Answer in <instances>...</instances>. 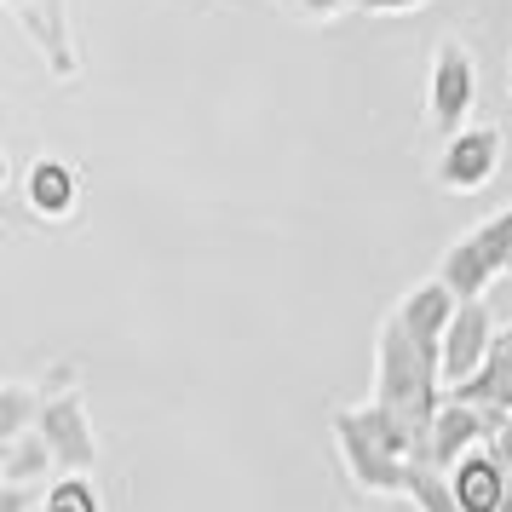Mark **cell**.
Returning a JSON list of instances; mask_svg holds the SVG:
<instances>
[{"instance_id": "obj_13", "label": "cell", "mask_w": 512, "mask_h": 512, "mask_svg": "<svg viewBox=\"0 0 512 512\" xmlns=\"http://www.w3.org/2000/svg\"><path fill=\"white\" fill-rule=\"evenodd\" d=\"M455 397H472V403H484V409L512 415V328L495 340V357L484 363V374H478V380H466Z\"/></svg>"}, {"instance_id": "obj_18", "label": "cell", "mask_w": 512, "mask_h": 512, "mask_svg": "<svg viewBox=\"0 0 512 512\" xmlns=\"http://www.w3.org/2000/svg\"><path fill=\"white\" fill-rule=\"evenodd\" d=\"M294 18H305V24H334V18H346L357 0H282Z\"/></svg>"}, {"instance_id": "obj_6", "label": "cell", "mask_w": 512, "mask_h": 512, "mask_svg": "<svg viewBox=\"0 0 512 512\" xmlns=\"http://www.w3.org/2000/svg\"><path fill=\"white\" fill-rule=\"evenodd\" d=\"M35 432L47 438L58 472H93V466H98V438H93V415H87V397H81V386H70V392H52L47 403H41Z\"/></svg>"}, {"instance_id": "obj_17", "label": "cell", "mask_w": 512, "mask_h": 512, "mask_svg": "<svg viewBox=\"0 0 512 512\" xmlns=\"http://www.w3.org/2000/svg\"><path fill=\"white\" fill-rule=\"evenodd\" d=\"M35 512H104V495L87 472H58V484H47Z\"/></svg>"}, {"instance_id": "obj_15", "label": "cell", "mask_w": 512, "mask_h": 512, "mask_svg": "<svg viewBox=\"0 0 512 512\" xmlns=\"http://www.w3.org/2000/svg\"><path fill=\"white\" fill-rule=\"evenodd\" d=\"M47 472H58L52 449L41 432H24V438L6 443V461H0V484H47Z\"/></svg>"}, {"instance_id": "obj_16", "label": "cell", "mask_w": 512, "mask_h": 512, "mask_svg": "<svg viewBox=\"0 0 512 512\" xmlns=\"http://www.w3.org/2000/svg\"><path fill=\"white\" fill-rule=\"evenodd\" d=\"M41 403H47V392H41V386H29V380H6V386H0V443L35 432Z\"/></svg>"}, {"instance_id": "obj_11", "label": "cell", "mask_w": 512, "mask_h": 512, "mask_svg": "<svg viewBox=\"0 0 512 512\" xmlns=\"http://www.w3.org/2000/svg\"><path fill=\"white\" fill-rule=\"evenodd\" d=\"M449 484H455V501H461V512H512L507 461H501L489 443L466 449L461 461L449 466Z\"/></svg>"}, {"instance_id": "obj_4", "label": "cell", "mask_w": 512, "mask_h": 512, "mask_svg": "<svg viewBox=\"0 0 512 512\" xmlns=\"http://www.w3.org/2000/svg\"><path fill=\"white\" fill-rule=\"evenodd\" d=\"M472 110H478V58L461 35H443L426 70V127L438 139H455L461 127H472Z\"/></svg>"}, {"instance_id": "obj_3", "label": "cell", "mask_w": 512, "mask_h": 512, "mask_svg": "<svg viewBox=\"0 0 512 512\" xmlns=\"http://www.w3.org/2000/svg\"><path fill=\"white\" fill-rule=\"evenodd\" d=\"M512 271V208L489 213L484 225H472L461 242H449L438 259V277L461 294V300H484L495 277Z\"/></svg>"}, {"instance_id": "obj_9", "label": "cell", "mask_w": 512, "mask_h": 512, "mask_svg": "<svg viewBox=\"0 0 512 512\" xmlns=\"http://www.w3.org/2000/svg\"><path fill=\"white\" fill-rule=\"evenodd\" d=\"M495 426H501V409H484V403H472V397H443V409L432 415V432H426V461L438 466H455L466 449H478V443L495 438Z\"/></svg>"}, {"instance_id": "obj_2", "label": "cell", "mask_w": 512, "mask_h": 512, "mask_svg": "<svg viewBox=\"0 0 512 512\" xmlns=\"http://www.w3.org/2000/svg\"><path fill=\"white\" fill-rule=\"evenodd\" d=\"M443 397H449V386H443L438 357L420 346L392 311L374 334V403H386L420 438V455H426V432H432V415L443 409Z\"/></svg>"}, {"instance_id": "obj_1", "label": "cell", "mask_w": 512, "mask_h": 512, "mask_svg": "<svg viewBox=\"0 0 512 512\" xmlns=\"http://www.w3.org/2000/svg\"><path fill=\"white\" fill-rule=\"evenodd\" d=\"M334 443H340V461L363 495H403L409 489V461L420 455V438L386 403L369 397V403L334 409Z\"/></svg>"}, {"instance_id": "obj_20", "label": "cell", "mask_w": 512, "mask_h": 512, "mask_svg": "<svg viewBox=\"0 0 512 512\" xmlns=\"http://www.w3.org/2000/svg\"><path fill=\"white\" fill-rule=\"evenodd\" d=\"M489 449L507 461V478H512V415H501V426H495V438H489Z\"/></svg>"}, {"instance_id": "obj_19", "label": "cell", "mask_w": 512, "mask_h": 512, "mask_svg": "<svg viewBox=\"0 0 512 512\" xmlns=\"http://www.w3.org/2000/svg\"><path fill=\"white\" fill-rule=\"evenodd\" d=\"M420 6H432V0H357V12H369V18H403Z\"/></svg>"}, {"instance_id": "obj_12", "label": "cell", "mask_w": 512, "mask_h": 512, "mask_svg": "<svg viewBox=\"0 0 512 512\" xmlns=\"http://www.w3.org/2000/svg\"><path fill=\"white\" fill-rule=\"evenodd\" d=\"M455 311H461V294H455L443 277L415 282V288L397 300V317H403V328H409V334H415V340L432 351V357H438L443 334H449V323H455Z\"/></svg>"}, {"instance_id": "obj_14", "label": "cell", "mask_w": 512, "mask_h": 512, "mask_svg": "<svg viewBox=\"0 0 512 512\" xmlns=\"http://www.w3.org/2000/svg\"><path fill=\"white\" fill-rule=\"evenodd\" d=\"M403 501H409L415 512H461L455 484H449V466L426 461V455L409 461V489H403Z\"/></svg>"}, {"instance_id": "obj_7", "label": "cell", "mask_w": 512, "mask_h": 512, "mask_svg": "<svg viewBox=\"0 0 512 512\" xmlns=\"http://www.w3.org/2000/svg\"><path fill=\"white\" fill-rule=\"evenodd\" d=\"M495 340H501L495 334V311L484 300H461V311H455V323H449V334H443V346H438L443 386L461 392L466 380H478L484 363L495 357Z\"/></svg>"}, {"instance_id": "obj_21", "label": "cell", "mask_w": 512, "mask_h": 512, "mask_svg": "<svg viewBox=\"0 0 512 512\" xmlns=\"http://www.w3.org/2000/svg\"><path fill=\"white\" fill-rule=\"evenodd\" d=\"M12 6H24V0H6V12H12Z\"/></svg>"}, {"instance_id": "obj_10", "label": "cell", "mask_w": 512, "mask_h": 512, "mask_svg": "<svg viewBox=\"0 0 512 512\" xmlns=\"http://www.w3.org/2000/svg\"><path fill=\"white\" fill-rule=\"evenodd\" d=\"M12 18L35 41L47 75H58V81H75L81 75V52H75V29H70V6L64 0H24V6H12Z\"/></svg>"}, {"instance_id": "obj_5", "label": "cell", "mask_w": 512, "mask_h": 512, "mask_svg": "<svg viewBox=\"0 0 512 512\" xmlns=\"http://www.w3.org/2000/svg\"><path fill=\"white\" fill-rule=\"evenodd\" d=\"M495 173H501V127H461L455 139H443L432 185L443 196H478Z\"/></svg>"}, {"instance_id": "obj_8", "label": "cell", "mask_w": 512, "mask_h": 512, "mask_svg": "<svg viewBox=\"0 0 512 512\" xmlns=\"http://www.w3.org/2000/svg\"><path fill=\"white\" fill-rule=\"evenodd\" d=\"M24 208L35 225H70L81 202H87V179H81V167L70 156H35L24 167Z\"/></svg>"}]
</instances>
